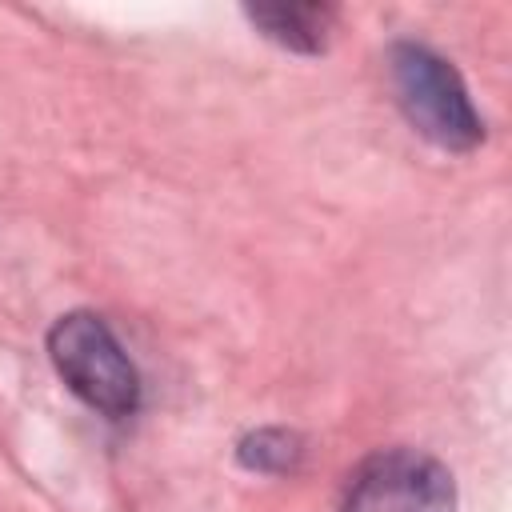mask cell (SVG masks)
<instances>
[{"mask_svg": "<svg viewBox=\"0 0 512 512\" xmlns=\"http://www.w3.org/2000/svg\"><path fill=\"white\" fill-rule=\"evenodd\" d=\"M388 68H392L396 104L404 108V116L420 136H428L448 152H468L480 144L484 120L472 108L460 72L444 56H436L424 44L400 40L388 56Z\"/></svg>", "mask_w": 512, "mask_h": 512, "instance_id": "cell-1", "label": "cell"}, {"mask_svg": "<svg viewBox=\"0 0 512 512\" xmlns=\"http://www.w3.org/2000/svg\"><path fill=\"white\" fill-rule=\"evenodd\" d=\"M48 356L60 380L96 412L120 420L140 404V376L112 328L96 312H68L48 332Z\"/></svg>", "mask_w": 512, "mask_h": 512, "instance_id": "cell-2", "label": "cell"}, {"mask_svg": "<svg viewBox=\"0 0 512 512\" xmlns=\"http://www.w3.org/2000/svg\"><path fill=\"white\" fill-rule=\"evenodd\" d=\"M340 512H456V484L436 456L384 448L348 476Z\"/></svg>", "mask_w": 512, "mask_h": 512, "instance_id": "cell-3", "label": "cell"}, {"mask_svg": "<svg viewBox=\"0 0 512 512\" xmlns=\"http://www.w3.org/2000/svg\"><path fill=\"white\" fill-rule=\"evenodd\" d=\"M248 20L280 48L312 56V52H324L336 12L328 4H256L248 8Z\"/></svg>", "mask_w": 512, "mask_h": 512, "instance_id": "cell-4", "label": "cell"}, {"mask_svg": "<svg viewBox=\"0 0 512 512\" xmlns=\"http://www.w3.org/2000/svg\"><path fill=\"white\" fill-rule=\"evenodd\" d=\"M300 456H304L300 440L284 428H260L240 440V464H248L256 472H292L300 464Z\"/></svg>", "mask_w": 512, "mask_h": 512, "instance_id": "cell-5", "label": "cell"}]
</instances>
